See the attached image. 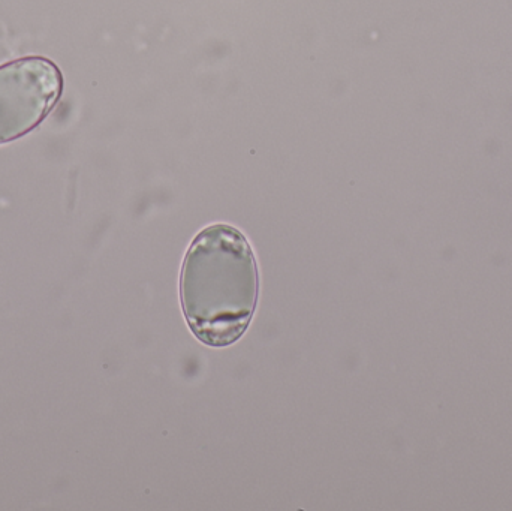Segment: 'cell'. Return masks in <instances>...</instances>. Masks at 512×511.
<instances>
[{
  "instance_id": "2",
  "label": "cell",
  "mask_w": 512,
  "mask_h": 511,
  "mask_svg": "<svg viewBox=\"0 0 512 511\" xmlns=\"http://www.w3.org/2000/svg\"><path fill=\"white\" fill-rule=\"evenodd\" d=\"M63 84L59 66L44 56L0 65V146L38 128L59 102Z\"/></svg>"
},
{
  "instance_id": "1",
  "label": "cell",
  "mask_w": 512,
  "mask_h": 511,
  "mask_svg": "<svg viewBox=\"0 0 512 511\" xmlns=\"http://www.w3.org/2000/svg\"><path fill=\"white\" fill-rule=\"evenodd\" d=\"M258 293V266L245 234L225 224L204 228L180 275V300L192 333L209 347L236 344L251 324Z\"/></svg>"
}]
</instances>
